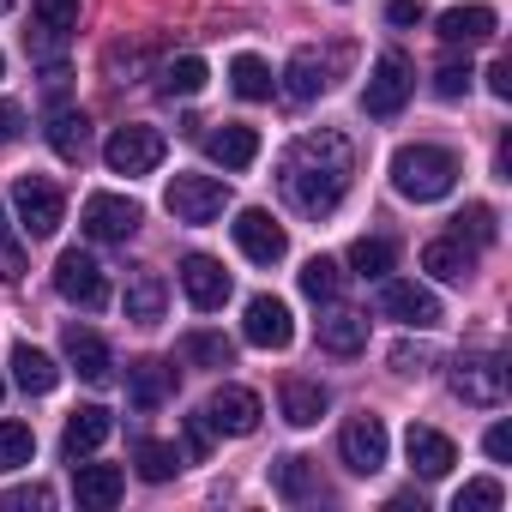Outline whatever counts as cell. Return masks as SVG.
I'll return each mask as SVG.
<instances>
[{
    "mask_svg": "<svg viewBox=\"0 0 512 512\" xmlns=\"http://www.w3.org/2000/svg\"><path fill=\"white\" fill-rule=\"evenodd\" d=\"M338 290H344V272H338V260L314 253V260L302 266V296H314V302H338Z\"/></svg>",
    "mask_w": 512,
    "mask_h": 512,
    "instance_id": "cell-34",
    "label": "cell"
},
{
    "mask_svg": "<svg viewBox=\"0 0 512 512\" xmlns=\"http://www.w3.org/2000/svg\"><path fill=\"white\" fill-rule=\"evenodd\" d=\"M163 205H169L175 223H211V217H223L229 187H223L217 175H175L169 193H163Z\"/></svg>",
    "mask_w": 512,
    "mask_h": 512,
    "instance_id": "cell-6",
    "label": "cell"
},
{
    "mask_svg": "<svg viewBox=\"0 0 512 512\" xmlns=\"http://www.w3.org/2000/svg\"><path fill=\"white\" fill-rule=\"evenodd\" d=\"M0 278H25V247L13 235V217H7V193H0Z\"/></svg>",
    "mask_w": 512,
    "mask_h": 512,
    "instance_id": "cell-40",
    "label": "cell"
},
{
    "mask_svg": "<svg viewBox=\"0 0 512 512\" xmlns=\"http://www.w3.org/2000/svg\"><path fill=\"white\" fill-rule=\"evenodd\" d=\"M235 247L247 253L253 266H278L284 253H290V235H284V223H278L272 211H260V205H247V211L235 217Z\"/></svg>",
    "mask_w": 512,
    "mask_h": 512,
    "instance_id": "cell-9",
    "label": "cell"
},
{
    "mask_svg": "<svg viewBox=\"0 0 512 512\" xmlns=\"http://www.w3.org/2000/svg\"><path fill=\"white\" fill-rule=\"evenodd\" d=\"M61 350H67V362L79 368V380H91V386H103V380L115 374L109 344H103L97 332H85V326H67V332H61Z\"/></svg>",
    "mask_w": 512,
    "mask_h": 512,
    "instance_id": "cell-20",
    "label": "cell"
},
{
    "mask_svg": "<svg viewBox=\"0 0 512 512\" xmlns=\"http://www.w3.org/2000/svg\"><path fill=\"white\" fill-rule=\"evenodd\" d=\"M37 458V434L25 422H0V470H25Z\"/></svg>",
    "mask_w": 512,
    "mask_h": 512,
    "instance_id": "cell-36",
    "label": "cell"
},
{
    "mask_svg": "<svg viewBox=\"0 0 512 512\" xmlns=\"http://www.w3.org/2000/svg\"><path fill=\"white\" fill-rule=\"evenodd\" d=\"M494 25H500V19H494V7H446L434 37H440L446 49H476V43H488V37H494Z\"/></svg>",
    "mask_w": 512,
    "mask_h": 512,
    "instance_id": "cell-19",
    "label": "cell"
},
{
    "mask_svg": "<svg viewBox=\"0 0 512 512\" xmlns=\"http://www.w3.org/2000/svg\"><path fill=\"white\" fill-rule=\"evenodd\" d=\"M392 260H398V247L380 241V235H362V241L350 247V272H356V278H374V284L392 272Z\"/></svg>",
    "mask_w": 512,
    "mask_h": 512,
    "instance_id": "cell-33",
    "label": "cell"
},
{
    "mask_svg": "<svg viewBox=\"0 0 512 512\" xmlns=\"http://www.w3.org/2000/svg\"><path fill=\"white\" fill-rule=\"evenodd\" d=\"M488 91H494L500 103H512V61H494V67H488Z\"/></svg>",
    "mask_w": 512,
    "mask_h": 512,
    "instance_id": "cell-49",
    "label": "cell"
},
{
    "mask_svg": "<svg viewBox=\"0 0 512 512\" xmlns=\"http://www.w3.org/2000/svg\"><path fill=\"white\" fill-rule=\"evenodd\" d=\"M103 73H109V85H133L145 73V49L139 43H109L103 49Z\"/></svg>",
    "mask_w": 512,
    "mask_h": 512,
    "instance_id": "cell-38",
    "label": "cell"
},
{
    "mask_svg": "<svg viewBox=\"0 0 512 512\" xmlns=\"http://www.w3.org/2000/svg\"><path fill=\"white\" fill-rule=\"evenodd\" d=\"M428 362H434V356H428L422 344H392V368H398V374H422Z\"/></svg>",
    "mask_w": 512,
    "mask_h": 512,
    "instance_id": "cell-46",
    "label": "cell"
},
{
    "mask_svg": "<svg viewBox=\"0 0 512 512\" xmlns=\"http://www.w3.org/2000/svg\"><path fill=\"white\" fill-rule=\"evenodd\" d=\"M13 7H19V0H0V13H13Z\"/></svg>",
    "mask_w": 512,
    "mask_h": 512,
    "instance_id": "cell-52",
    "label": "cell"
},
{
    "mask_svg": "<svg viewBox=\"0 0 512 512\" xmlns=\"http://www.w3.org/2000/svg\"><path fill=\"white\" fill-rule=\"evenodd\" d=\"M326 416V386L320 380H284V422L314 428Z\"/></svg>",
    "mask_w": 512,
    "mask_h": 512,
    "instance_id": "cell-30",
    "label": "cell"
},
{
    "mask_svg": "<svg viewBox=\"0 0 512 512\" xmlns=\"http://www.w3.org/2000/svg\"><path fill=\"white\" fill-rule=\"evenodd\" d=\"M25 133V109L19 103H0V145H13Z\"/></svg>",
    "mask_w": 512,
    "mask_h": 512,
    "instance_id": "cell-47",
    "label": "cell"
},
{
    "mask_svg": "<svg viewBox=\"0 0 512 512\" xmlns=\"http://www.w3.org/2000/svg\"><path fill=\"white\" fill-rule=\"evenodd\" d=\"M181 290H187V302L199 314H217L229 302V272L211 260V253H187V260H181Z\"/></svg>",
    "mask_w": 512,
    "mask_h": 512,
    "instance_id": "cell-15",
    "label": "cell"
},
{
    "mask_svg": "<svg viewBox=\"0 0 512 512\" xmlns=\"http://www.w3.org/2000/svg\"><path fill=\"white\" fill-rule=\"evenodd\" d=\"M338 61H344V49H332V55H320V49H296L290 67H284V97H290V103H314V97H326Z\"/></svg>",
    "mask_w": 512,
    "mask_h": 512,
    "instance_id": "cell-10",
    "label": "cell"
},
{
    "mask_svg": "<svg viewBox=\"0 0 512 512\" xmlns=\"http://www.w3.org/2000/svg\"><path fill=\"white\" fill-rule=\"evenodd\" d=\"M452 223H458L452 235H470L476 247H488V241H494V211H488V205H464Z\"/></svg>",
    "mask_w": 512,
    "mask_h": 512,
    "instance_id": "cell-43",
    "label": "cell"
},
{
    "mask_svg": "<svg viewBox=\"0 0 512 512\" xmlns=\"http://www.w3.org/2000/svg\"><path fill=\"white\" fill-rule=\"evenodd\" d=\"M452 392L476 410H500L506 404V368L494 356H476V362H458L452 368Z\"/></svg>",
    "mask_w": 512,
    "mask_h": 512,
    "instance_id": "cell-13",
    "label": "cell"
},
{
    "mask_svg": "<svg viewBox=\"0 0 512 512\" xmlns=\"http://www.w3.org/2000/svg\"><path fill=\"white\" fill-rule=\"evenodd\" d=\"M175 356H181L187 368H235V344H229L223 332H187V338L175 344Z\"/></svg>",
    "mask_w": 512,
    "mask_h": 512,
    "instance_id": "cell-28",
    "label": "cell"
},
{
    "mask_svg": "<svg viewBox=\"0 0 512 512\" xmlns=\"http://www.w3.org/2000/svg\"><path fill=\"white\" fill-rule=\"evenodd\" d=\"M241 338H247L253 350H290L296 320H290V308H284L278 296H253V302H247V320H241Z\"/></svg>",
    "mask_w": 512,
    "mask_h": 512,
    "instance_id": "cell-12",
    "label": "cell"
},
{
    "mask_svg": "<svg viewBox=\"0 0 512 512\" xmlns=\"http://www.w3.org/2000/svg\"><path fill=\"white\" fill-rule=\"evenodd\" d=\"M7 205H13V217H19V229H25L31 241H49V235L61 229V217H67L61 187H55V181H43V175H19V181H13V193H7Z\"/></svg>",
    "mask_w": 512,
    "mask_h": 512,
    "instance_id": "cell-3",
    "label": "cell"
},
{
    "mask_svg": "<svg viewBox=\"0 0 512 512\" xmlns=\"http://www.w3.org/2000/svg\"><path fill=\"white\" fill-rule=\"evenodd\" d=\"M163 157H169V139H163L157 127H145V121L115 127V133H109V145H103V163H109L115 175H151Z\"/></svg>",
    "mask_w": 512,
    "mask_h": 512,
    "instance_id": "cell-5",
    "label": "cell"
},
{
    "mask_svg": "<svg viewBox=\"0 0 512 512\" xmlns=\"http://www.w3.org/2000/svg\"><path fill=\"white\" fill-rule=\"evenodd\" d=\"M109 428H115V416L103 410V404H85V410H73L67 416V434H61V452L79 464V458H91L103 440H109Z\"/></svg>",
    "mask_w": 512,
    "mask_h": 512,
    "instance_id": "cell-22",
    "label": "cell"
},
{
    "mask_svg": "<svg viewBox=\"0 0 512 512\" xmlns=\"http://www.w3.org/2000/svg\"><path fill=\"white\" fill-rule=\"evenodd\" d=\"M169 392H175V368H163V362H133L127 368V398L139 410H157Z\"/></svg>",
    "mask_w": 512,
    "mask_h": 512,
    "instance_id": "cell-27",
    "label": "cell"
},
{
    "mask_svg": "<svg viewBox=\"0 0 512 512\" xmlns=\"http://www.w3.org/2000/svg\"><path fill=\"white\" fill-rule=\"evenodd\" d=\"M500 500H506V488H500L494 476H476V482H464V488L452 494V506H458V512H494Z\"/></svg>",
    "mask_w": 512,
    "mask_h": 512,
    "instance_id": "cell-41",
    "label": "cell"
},
{
    "mask_svg": "<svg viewBox=\"0 0 512 512\" xmlns=\"http://www.w3.org/2000/svg\"><path fill=\"white\" fill-rule=\"evenodd\" d=\"M470 61H446L440 73H434V97H446V103H458V97H470Z\"/></svg>",
    "mask_w": 512,
    "mask_h": 512,
    "instance_id": "cell-42",
    "label": "cell"
},
{
    "mask_svg": "<svg viewBox=\"0 0 512 512\" xmlns=\"http://www.w3.org/2000/svg\"><path fill=\"white\" fill-rule=\"evenodd\" d=\"M338 458L356 470V476H374L386 464V422L380 416H350L344 434H338Z\"/></svg>",
    "mask_w": 512,
    "mask_h": 512,
    "instance_id": "cell-11",
    "label": "cell"
},
{
    "mask_svg": "<svg viewBox=\"0 0 512 512\" xmlns=\"http://www.w3.org/2000/svg\"><path fill=\"white\" fill-rule=\"evenodd\" d=\"M229 85H235V97H247V103H266V97H272V67H266L260 55H235V61H229Z\"/></svg>",
    "mask_w": 512,
    "mask_h": 512,
    "instance_id": "cell-32",
    "label": "cell"
},
{
    "mask_svg": "<svg viewBox=\"0 0 512 512\" xmlns=\"http://www.w3.org/2000/svg\"><path fill=\"white\" fill-rule=\"evenodd\" d=\"M37 7V25H49V31H73L79 25V0H31Z\"/></svg>",
    "mask_w": 512,
    "mask_h": 512,
    "instance_id": "cell-44",
    "label": "cell"
},
{
    "mask_svg": "<svg viewBox=\"0 0 512 512\" xmlns=\"http://www.w3.org/2000/svg\"><path fill=\"white\" fill-rule=\"evenodd\" d=\"M0 73H7V55H0Z\"/></svg>",
    "mask_w": 512,
    "mask_h": 512,
    "instance_id": "cell-53",
    "label": "cell"
},
{
    "mask_svg": "<svg viewBox=\"0 0 512 512\" xmlns=\"http://www.w3.org/2000/svg\"><path fill=\"white\" fill-rule=\"evenodd\" d=\"M404 452H410V470H416V476H428V482H440V476L458 464V446H452L440 428H422V422L404 434Z\"/></svg>",
    "mask_w": 512,
    "mask_h": 512,
    "instance_id": "cell-17",
    "label": "cell"
},
{
    "mask_svg": "<svg viewBox=\"0 0 512 512\" xmlns=\"http://www.w3.org/2000/svg\"><path fill=\"white\" fill-rule=\"evenodd\" d=\"M25 49H31V61H37V67H49V79H61V61H67V31L37 25V31H25Z\"/></svg>",
    "mask_w": 512,
    "mask_h": 512,
    "instance_id": "cell-37",
    "label": "cell"
},
{
    "mask_svg": "<svg viewBox=\"0 0 512 512\" xmlns=\"http://www.w3.org/2000/svg\"><path fill=\"white\" fill-rule=\"evenodd\" d=\"M205 446H211V422L193 416V422H187V458H205Z\"/></svg>",
    "mask_w": 512,
    "mask_h": 512,
    "instance_id": "cell-50",
    "label": "cell"
},
{
    "mask_svg": "<svg viewBox=\"0 0 512 512\" xmlns=\"http://www.w3.org/2000/svg\"><path fill=\"white\" fill-rule=\"evenodd\" d=\"M55 290H61V302H73V308H103V302H109L103 266L91 260V253H79V247H67L61 260H55Z\"/></svg>",
    "mask_w": 512,
    "mask_h": 512,
    "instance_id": "cell-8",
    "label": "cell"
},
{
    "mask_svg": "<svg viewBox=\"0 0 512 512\" xmlns=\"http://www.w3.org/2000/svg\"><path fill=\"white\" fill-rule=\"evenodd\" d=\"M386 19H392V25H422L428 13H422V0H392V7H386Z\"/></svg>",
    "mask_w": 512,
    "mask_h": 512,
    "instance_id": "cell-51",
    "label": "cell"
},
{
    "mask_svg": "<svg viewBox=\"0 0 512 512\" xmlns=\"http://www.w3.org/2000/svg\"><path fill=\"white\" fill-rule=\"evenodd\" d=\"M422 272H434L440 284H464V278L476 272V247H470L464 235H434V241L422 247Z\"/></svg>",
    "mask_w": 512,
    "mask_h": 512,
    "instance_id": "cell-18",
    "label": "cell"
},
{
    "mask_svg": "<svg viewBox=\"0 0 512 512\" xmlns=\"http://www.w3.org/2000/svg\"><path fill=\"white\" fill-rule=\"evenodd\" d=\"M320 350L326 356H362L368 350V314H350V308L326 314L320 320Z\"/></svg>",
    "mask_w": 512,
    "mask_h": 512,
    "instance_id": "cell-25",
    "label": "cell"
},
{
    "mask_svg": "<svg viewBox=\"0 0 512 512\" xmlns=\"http://www.w3.org/2000/svg\"><path fill=\"white\" fill-rule=\"evenodd\" d=\"M13 380H19L25 392H37V398H43V392H55V386H61V368H55V356H43L37 344H19V350H13Z\"/></svg>",
    "mask_w": 512,
    "mask_h": 512,
    "instance_id": "cell-29",
    "label": "cell"
},
{
    "mask_svg": "<svg viewBox=\"0 0 512 512\" xmlns=\"http://www.w3.org/2000/svg\"><path fill=\"white\" fill-rule=\"evenodd\" d=\"M163 308H169V284H163L157 272H133V278H127V320L157 326Z\"/></svg>",
    "mask_w": 512,
    "mask_h": 512,
    "instance_id": "cell-26",
    "label": "cell"
},
{
    "mask_svg": "<svg viewBox=\"0 0 512 512\" xmlns=\"http://www.w3.org/2000/svg\"><path fill=\"white\" fill-rule=\"evenodd\" d=\"M133 458H139V476H145V482H169V476L181 470V452H175V446H163V440H139V452H133Z\"/></svg>",
    "mask_w": 512,
    "mask_h": 512,
    "instance_id": "cell-39",
    "label": "cell"
},
{
    "mask_svg": "<svg viewBox=\"0 0 512 512\" xmlns=\"http://www.w3.org/2000/svg\"><path fill=\"white\" fill-rule=\"evenodd\" d=\"M73 494H79V506L103 512L127 494V470L121 464H73Z\"/></svg>",
    "mask_w": 512,
    "mask_h": 512,
    "instance_id": "cell-21",
    "label": "cell"
},
{
    "mask_svg": "<svg viewBox=\"0 0 512 512\" xmlns=\"http://www.w3.org/2000/svg\"><path fill=\"white\" fill-rule=\"evenodd\" d=\"M205 422L217 428V434H253L260 428V392H247V386H217L211 392V404H205Z\"/></svg>",
    "mask_w": 512,
    "mask_h": 512,
    "instance_id": "cell-14",
    "label": "cell"
},
{
    "mask_svg": "<svg viewBox=\"0 0 512 512\" xmlns=\"http://www.w3.org/2000/svg\"><path fill=\"white\" fill-rule=\"evenodd\" d=\"M482 446H488V458H494V464H506V458H512V428H506V422H494Z\"/></svg>",
    "mask_w": 512,
    "mask_h": 512,
    "instance_id": "cell-48",
    "label": "cell"
},
{
    "mask_svg": "<svg viewBox=\"0 0 512 512\" xmlns=\"http://www.w3.org/2000/svg\"><path fill=\"white\" fill-rule=\"evenodd\" d=\"M49 145H55V157L79 163V157L91 151V115L73 109V103H55V109H49Z\"/></svg>",
    "mask_w": 512,
    "mask_h": 512,
    "instance_id": "cell-24",
    "label": "cell"
},
{
    "mask_svg": "<svg viewBox=\"0 0 512 512\" xmlns=\"http://www.w3.org/2000/svg\"><path fill=\"white\" fill-rule=\"evenodd\" d=\"M392 187L416 205H434L458 187V157L446 145H404L392 151Z\"/></svg>",
    "mask_w": 512,
    "mask_h": 512,
    "instance_id": "cell-2",
    "label": "cell"
},
{
    "mask_svg": "<svg viewBox=\"0 0 512 512\" xmlns=\"http://www.w3.org/2000/svg\"><path fill=\"white\" fill-rule=\"evenodd\" d=\"M272 488L284 494V500H314L320 494V470H314V458H278L272 464Z\"/></svg>",
    "mask_w": 512,
    "mask_h": 512,
    "instance_id": "cell-31",
    "label": "cell"
},
{
    "mask_svg": "<svg viewBox=\"0 0 512 512\" xmlns=\"http://www.w3.org/2000/svg\"><path fill=\"white\" fill-rule=\"evenodd\" d=\"M0 506H7V512H31V506H37V512H49V506H55V494H49L43 482H31V488H13V494H0Z\"/></svg>",
    "mask_w": 512,
    "mask_h": 512,
    "instance_id": "cell-45",
    "label": "cell"
},
{
    "mask_svg": "<svg viewBox=\"0 0 512 512\" xmlns=\"http://www.w3.org/2000/svg\"><path fill=\"white\" fill-rule=\"evenodd\" d=\"M139 229V205L121 193H91L85 199V235L91 241H127Z\"/></svg>",
    "mask_w": 512,
    "mask_h": 512,
    "instance_id": "cell-16",
    "label": "cell"
},
{
    "mask_svg": "<svg viewBox=\"0 0 512 512\" xmlns=\"http://www.w3.org/2000/svg\"><path fill=\"white\" fill-rule=\"evenodd\" d=\"M410 91H416V67H410V55L386 49V55L374 61V73H368V85H362V109L386 121V115H398V109L410 103Z\"/></svg>",
    "mask_w": 512,
    "mask_h": 512,
    "instance_id": "cell-4",
    "label": "cell"
},
{
    "mask_svg": "<svg viewBox=\"0 0 512 512\" xmlns=\"http://www.w3.org/2000/svg\"><path fill=\"white\" fill-rule=\"evenodd\" d=\"M205 79H211V73H205V61H199V55H181V61H169V67H163V97H199V91H205Z\"/></svg>",
    "mask_w": 512,
    "mask_h": 512,
    "instance_id": "cell-35",
    "label": "cell"
},
{
    "mask_svg": "<svg viewBox=\"0 0 512 512\" xmlns=\"http://www.w3.org/2000/svg\"><path fill=\"white\" fill-rule=\"evenodd\" d=\"M380 314L416 326V332H434L446 314H440V296L428 284H410V278H380Z\"/></svg>",
    "mask_w": 512,
    "mask_h": 512,
    "instance_id": "cell-7",
    "label": "cell"
},
{
    "mask_svg": "<svg viewBox=\"0 0 512 512\" xmlns=\"http://www.w3.org/2000/svg\"><path fill=\"white\" fill-rule=\"evenodd\" d=\"M350 175H356V145L344 133H308L284 157V193L302 217L338 211V199L350 193Z\"/></svg>",
    "mask_w": 512,
    "mask_h": 512,
    "instance_id": "cell-1",
    "label": "cell"
},
{
    "mask_svg": "<svg viewBox=\"0 0 512 512\" xmlns=\"http://www.w3.org/2000/svg\"><path fill=\"white\" fill-rule=\"evenodd\" d=\"M0 398H7V380H0Z\"/></svg>",
    "mask_w": 512,
    "mask_h": 512,
    "instance_id": "cell-54",
    "label": "cell"
},
{
    "mask_svg": "<svg viewBox=\"0 0 512 512\" xmlns=\"http://www.w3.org/2000/svg\"><path fill=\"white\" fill-rule=\"evenodd\" d=\"M205 157L223 163V169H247L253 157H260V133L241 127V121H223V127L205 133Z\"/></svg>",
    "mask_w": 512,
    "mask_h": 512,
    "instance_id": "cell-23",
    "label": "cell"
}]
</instances>
